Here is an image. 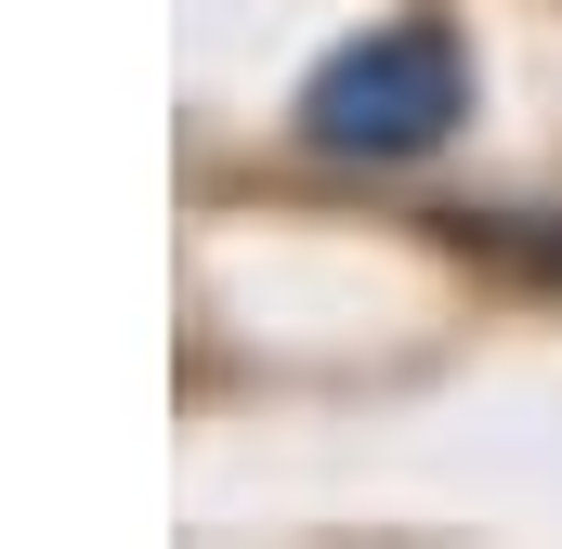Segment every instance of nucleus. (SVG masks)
I'll list each match as a JSON object with an SVG mask.
<instances>
[{"mask_svg": "<svg viewBox=\"0 0 562 549\" xmlns=\"http://www.w3.org/2000/svg\"><path fill=\"white\" fill-rule=\"evenodd\" d=\"M458 105H471L458 26H445V13H393V26H367V40H340V53L314 66L301 132L327 144V157H419V144H445Z\"/></svg>", "mask_w": 562, "mask_h": 549, "instance_id": "nucleus-1", "label": "nucleus"}]
</instances>
